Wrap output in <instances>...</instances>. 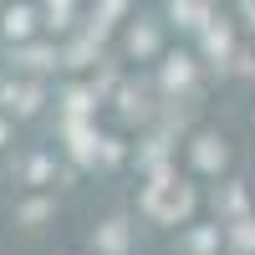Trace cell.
I'll return each mask as SVG.
<instances>
[{
    "instance_id": "6da1fadb",
    "label": "cell",
    "mask_w": 255,
    "mask_h": 255,
    "mask_svg": "<svg viewBox=\"0 0 255 255\" xmlns=\"http://www.w3.org/2000/svg\"><path fill=\"white\" fill-rule=\"evenodd\" d=\"M189 204H194V189L179 184L168 168H153V184L143 189V215L148 220H163V225H179L189 215Z\"/></svg>"
},
{
    "instance_id": "7a4b0ae2",
    "label": "cell",
    "mask_w": 255,
    "mask_h": 255,
    "mask_svg": "<svg viewBox=\"0 0 255 255\" xmlns=\"http://www.w3.org/2000/svg\"><path fill=\"white\" fill-rule=\"evenodd\" d=\"M0 108L5 113H20V118H31L36 108H41V87H31V82H5V87H0Z\"/></svg>"
},
{
    "instance_id": "3957f363",
    "label": "cell",
    "mask_w": 255,
    "mask_h": 255,
    "mask_svg": "<svg viewBox=\"0 0 255 255\" xmlns=\"http://www.w3.org/2000/svg\"><path fill=\"white\" fill-rule=\"evenodd\" d=\"M67 138H72L77 163H97V138H92V128L82 123V118H67Z\"/></svg>"
},
{
    "instance_id": "277c9868",
    "label": "cell",
    "mask_w": 255,
    "mask_h": 255,
    "mask_svg": "<svg viewBox=\"0 0 255 255\" xmlns=\"http://www.w3.org/2000/svg\"><path fill=\"white\" fill-rule=\"evenodd\" d=\"M92 245H97L102 255H123V250H128V220H108V225L92 235Z\"/></svg>"
},
{
    "instance_id": "5b68a950",
    "label": "cell",
    "mask_w": 255,
    "mask_h": 255,
    "mask_svg": "<svg viewBox=\"0 0 255 255\" xmlns=\"http://www.w3.org/2000/svg\"><path fill=\"white\" fill-rule=\"evenodd\" d=\"M31 20H36V15H31L26 5H10L0 26H5V36H10V41H20V36H31Z\"/></svg>"
},
{
    "instance_id": "8992f818",
    "label": "cell",
    "mask_w": 255,
    "mask_h": 255,
    "mask_svg": "<svg viewBox=\"0 0 255 255\" xmlns=\"http://www.w3.org/2000/svg\"><path fill=\"white\" fill-rule=\"evenodd\" d=\"M194 163H199V168H220V163H225L220 138H199V143H194Z\"/></svg>"
},
{
    "instance_id": "52a82bcc",
    "label": "cell",
    "mask_w": 255,
    "mask_h": 255,
    "mask_svg": "<svg viewBox=\"0 0 255 255\" xmlns=\"http://www.w3.org/2000/svg\"><path fill=\"white\" fill-rule=\"evenodd\" d=\"M20 67L46 72V67H56V51H46V46H31V51H20Z\"/></svg>"
},
{
    "instance_id": "ba28073f",
    "label": "cell",
    "mask_w": 255,
    "mask_h": 255,
    "mask_svg": "<svg viewBox=\"0 0 255 255\" xmlns=\"http://www.w3.org/2000/svg\"><path fill=\"white\" fill-rule=\"evenodd\" d=\"M230 240H235V250H255V220H235Z\"/></svg>"
},
{
    "instance_id": "9c48e42d",
    "label": "cell",
    "mask_w": 255,
    "mask_h": 255,
    "mask_svg": "<svg viewBox=\"0 0 255 255\" xmlns=\"http://www.w3.org/2000/svg\"><path fill=\"white\" fill-rule=\"evenodd\" d=\"M189 77H194V67H189V61H184V56H174V67H168V72H163V82H168V87H184V82H189Z\"/></svg>"
},
{
    "instance_id": "30bf717a",
    "label": "cell",
    "mask_w": 255,
    "mask_h": 255,
    "mask_svg": "<svg viewBox=\"0 0 255 255\" xmlns=\"http://www.w3.org/2000/svg\"><path fill=\"white\" fill-rule=\"evenodd\" d=\"M26 174H31V184H46V179H51V158H31Z\"/></svg>"
},
{
    "instance_id": "8fae6325",
    "label": "cell",
    "mask_w": 255,
    "mask_h": 255,
    "mask_svg": "<svg viewBox=\"0 0 255 255\" xmlns=\"http://www.w3.org/2000/svg\"><path fill=\"white\" fill-rule=\"evenodd\" d=\"M46 215H51V204H46V199H31L26 209H20V220H46Z\"/></svg>"
},
{
    "instance_id": "7c38bea8",
    "label": "cell",
    "mask_w": 255,
    "mask_h": 255,
    "mask_svg": "<svg viewBox=\"0 0 255 255\" xmlns=\"http://www.w3.org/2000/svg\"><path fill=\"white\" fill-rule=\"evenodd\" d=\"M128 46H133V51H153V31H148V26L133 31V41H128Z\"/></svg>"
},
{
    "instance_id": "4fadbf2b",
    "label": "cell",
    "mask_w": 255,
    "mask_h": 255,
    "mask_svg": "<svg viewBox=\"0 0 255 255\" xmlns=\"http://www.w3.org/2000/svg\"><path fill=\"white\" fill-rule=\"evenodd\" d=\"M209 250H215V230H199L194 235V255H209Z\"/></svg>"
},
{
    "instance_id": "5bb4252c",
    "label": "cell",
    "mask_w": 255,
    "mask_h": 255,
    "mask_svg": "<svg viewBox=\"0 0 255 255\" xmlns=\"http://www.w3.org/2000/svg\"><path fill=\"white\" fill-rule=\"evenodd\" d=\"M0 143H5V123H0Z\"/></svg>"
}]
</instances>
